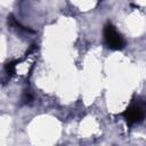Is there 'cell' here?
Wrapping results in <instances>:
<instances>
[{
    "instance_id": "3",
    "label": "cell",
    "mask_w": 146,
    "mask_h": 146,
    "mask_svg": "<svg viewBox=\"0 0 146 146\" xmlns=\"http://www.w3.org/2000/svg\"><path fill=\"white\" fill-rule=\"evenodd\" d=\"M5 70H6V73L10 76L15 73V70H16V64L15 62H8L6 65H5Z\"/></svg>"
},
{
    "instance_id": "2",
    "label": "cell",
    "mask_w": 146,
    "mask_h": 146,
    "mask_svg": "<svg viewBox=\"0 0 146 146\" xmlns=\"http://www.w3.org/2000/svg\"><path fill=\"white\" fill-rule=\"evenodd\" d=\"M103 34H104L105 43L107 44L108 48L114 49V50H120V49H122L124 47L123 36L116 31V29L111 23H107L104 26Z\"/></svg>"
},
{
    "instance_id": "1",
    "label": "cell",
    "mask_w": 146,
    "mask_h": 146,
    "mask_svg": "<svg viewBox=\"0 0 146 146\" xmlns=\"http://www.w3.org/2000/svg\"><path fill=\"white\" fill-rule=\"evenodd\" d=\"M122 115L128 124H135L141 122L146 116V102L139 99L133 100L122 113Z\"/></svg>"
},
{
    "instance_id": "4",
    "label": "cell",
    "mask_w": 146,
    "mask_h": 146,
    "mask_svg": "<svg viewBox=\"0 0 146 146\" xmlns=\"http://www.w3.org/2000/svg\"><path fill=\"white\" fill-rule=\"evenodd\" d=\"M22 99H23V103H24V104H31V103L33 102V95L31 94V91L26 90V91L23 94Z\"/></svg>"
}]
</instances>
